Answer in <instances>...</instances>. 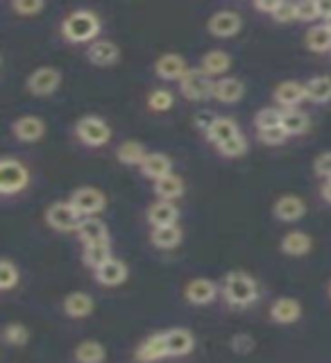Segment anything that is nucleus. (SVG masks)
<instances>
[{"label": "nucleus", "instance_id": "f3484780", "mask_svg": "<svg viewBox=\"0 0 331 363\" xmlns=\"http://www.w3.org/2000/svg\"><path fill=\"white\" fill-rule=\"evenodd\" d=\"M275 100L284 109H295L302 100H306V84L295 82V79H286V82L277 84Z\"/></svg>", "mask_w": 331, "mask_h": 363}, {"label": "nucleus", "instance_id": "72a5a7b5", "mask_svg": "<svg viewBox=\"0 0 331 363\" xmlns=\"http://www.w3.org/2000/svg\"><path fill=\"white\" fill-rule=\"evenodd\" d=\"M281 128L286 130L288 136H298L309 130V116L302 109H284Z\"/></svg>", "mask_w": 331, "mask_h": 363}, {"label": "nucleus", "instance_id": "a878e982", "mask_svg": "<svg viewBox=\"0 0 331 363\" xmlns=\"http://www.w3.org/2000/svg\"><path fill=\"white\" fill-rule=\"evenodd\" d=\"M279 247H281V252L288 255V257H304L313 247V241H311V236L306 234V232L298 230V232L284 234Z\"/></svg>", "mask_w": 331, "mask_h": 363}, {"label": "nucleus", "instance_id": "ddd939ff", "mask_svg": "<svg viewBox=\"0 0 331 363\" xmlns=\"http://www.w3.org/2000/svg\"><path fill=\"white\" fill-rule=\"evenodd\" d=\"M166 347L168 357H186L196 347V336L186 327H175L166 332Z\"/></svg>", "mask_w": 331, "mask_h": 363}, {"label": "nucleus", "instance_id": "2f4dec72", "mask_svg": "<svg viewBox=\"0 0 331 363\" xmlns=\"http://www.w3.org/2000/svg\"><path fill=\"white\" fill-rule=\"evenodd\" d=\"M73 357L77 363H102L107 357V350L100 340H82V343H77Z\"/></svg>", "mask_w": 331, "mask_h": 363}, {"label": "nucleus", "instance_id": "f8f14e48", "mask_svg": "<svg viewBox=\"0 0 331 363\" xmlns=\"http://www.w3.org/2000/svg\"><path fill=\"white\" fill-rule=\"evenodd\" d=\"M306 211V204L300 196H279L275 200V207H272V213H275V218L281 220V223H298Z\"/></svg>", "mask_w": 331, "mask_h": 363}, {"label": "nucleus", "instance_id": "ea45409f", "mask_svg": "<svg viewBox=\"0 0 331 363\" xmlns=\"http://www.w3.org/2000/svg\"><path fill=\"white\" fill-rule=\"evenodd\" d=\"M272 18L277 23H291L298 21V3H288V0H277V7L272 11Z\"/></svg>", "mask_w": 331, "mask_h": 363}, {"label": "nucleus", "instance_id": "1a4fd4ad", "mask_svg": "<svg viewBox=\"0 0 331 363\" xmlns=\"http://www.w3.org/2000/svg\"><path fill=\"white\" fill-rule=\"evenodd\" d=\"M243 28V18L238 11H232V9H220L215 11V14L209 16L207 21V30L213 37H220V39H227V37H234L238 34Z\"/></svg>", "mask_w": 331, "mask_h": 363}, {"label": "nucleus", "instance_id": "7c9ffc66", "mask_svg": "<svg viewBox=\"0 0 331 363\" xmlns=\"http://www.w3.org/2000/svg\"><path fill=\"white\" fill-rule=\"evenodd\" d=\"M181 193H184V179H181L179 175H175V173H170V175L155 182V196L159 200L173 202L175 198L181 196Z\"/></svg>", "mask_w": 331, "mask_h": 363}, {"label": "nucleus", "instance_id": "423d86ee", "mask_svg": "<svg viewBox=\"0 0 331 363\" xmlns=\"http://www.w3.org/2000/svg\"><path fill=\"white\" fill-rule=\"evenodd\" d=\"M62 84V73H60V68H55V66H39V68H34V71L28 75L26 79V86L32 96H50L57 91V86Z\"/></svg>", "mask_w": 331, "mask_h": 363}, {"label": "nucleus", "instance_id": "6e6552de", "mask_svg": "<svg viewBox=\"0 0 331 363\" xmlns=\"http://www.w3.org/2000/svg\"><path fill=\"white\" fill-rule=\"evenodd\" d=\"M68 202H71L73 207L79 211V216L89 218V216H96V213H100L102 209H105L107 198H105V193H102L100 189H96V186H79V189H75L71 193Z\"/></svg>", "mask_w": 331, "mask_h": 363}, {"label": "nucleus", "instance_id": "c756f323", "mask_svg": "<svg viewBox=\"0 0 331 363\" xmlns=\"http://www.w3.org/2000/svg\"><path fill=\"white\" fill-rule=\"evenodd\" d=\"M145 157H147L145 145L136 139H128L116 147V159L125 166H141Z\"/></svg>", "mask_w": 331, "mask_h": 363}, {"label": "nucleus", "instance_id": "0eeeda50", "mask_svg": "<svg viewBox=\"0 0 331 363\" xmlns=\"http://www.w3.org/2000/svg\"><path fill=\"white\" fill-rule=\"evenodd\" d=\"M45 223L57 232H73L82 223V216L71 202H52L45 209Z\"/></svg>", "mask_w": 331, "mask_h": 363}, {"label": "nucleus", "instance_id": "473e14b6", "mask_svg": "<svg viewBox=\"0 0 331 363\" xmlns=\"http://www.w3.org/2000/svg\"><path fill=\"white\" fill-rule=\"evenodd\" d=\"M306 98L311 102H318V105L329 102L331 100V75L311 77L309 82H306Z\"/></svg>", "mask_w": 331, "mask_h": 363}, {"label": "nucleus", "instance_id": "5701e85b", "mask_svg": "<svg viewBox=\"0 0 331 363\" xmlns=\"http://www.w3.org/2000/svg\"><path fill=\"white\" fill-rule=\"evenodd\" d=\"M243 96H245V84L238 77H220L213 86V98L218 102H225V105L238 102Z\"/></svg>", "mask_w": 331, "mask_h": 363}, {"label": "nucleus", "instance_id": "cd10ccee", "mask_svg": "<svg viewBox=\"0 0 331 363\" xmlns=\"http://www.w3.org/2000/svg\"><path fill=\"white\" fill-rule=\"evenodd\" d=\"M181 227L179 225H166V227H152L150 241L159 250H173L181 243Z\"/></svg>", "mask_w": 331, "mask_h": 363}, {"label": "nucleus", "instance_id": "6ab92c4d", "mask_svg": "<svg viewBox=\"0 0 331 363\" xmlns=\"http://www.w3.org/2000/svg\"><path fill=\"white\" fill-rule=\"evenodd\" d=\"M204 134H207V139L215 147H218L225 141H230V139H234V136L241 134V130H238V123L234 118H230V116H215L213 123L209 125V130L204 132Z\"/></svg>", "mask_w": 331, "mask_h": 363}, {"label": "nucleus", "instance_id": "7ed1b4c3", "mask_svg": "<svg viewBox=\"0 0 331 363\" xmlns=\"http://www.w3.org/2000/svg\"><path fill=\"white\" fill-rule=\"evenodd\" d=\"M30 184V170L18 157L0 159V193L3 196H16Z\"/></svg>", "mask_w": 331, "mask_h": 363}, {"label": "nucleus", "instance_id": "58836bf2", "mask_svg": "<svg viewBox=\"0 0 331 363\" xmlns=\"http://www.w3.org/2000/svg\"><path fill=\"white\" fill-rule=\"evenodd\" d=\"M18 284V268L9 259L0 261V289L11 291Z\"/></svg>", "mask_w": 331, "mask_h": 363}, {"label": "nucleus", "instance_id": "a211bd4d", "mask_svg": "<svg viewBox=\"0 0 331 363\" xmlns=\"http://www.w3.org/2000/svg\"><path fill=\"white\" fill-rule=\"evenodd\" d=\"M130 270L125 266V261L111 257L107 264H102L98 270H96V279L102 284V286H120V284L128 279Z\"/></svg>", "mask_w": 331, "mask_h": 363}, {"label": "nucleus", "instance_id": "f257e3e1", "mask_svg": "<svg viewBox=\"0 0 331 363\" xmlns=\"http://www.w3.org/2000/svg\"><path fill=\"white\" fill-rule=\"evenodd\" d=\"M100 32V18L91 9H75L66 14L62 21V34L71 43H86L94 41Z\"/></svg>", "mask_w": 331, "mask_h": 363}, {"label": "nucleus", "instance_id": "e433bc0d", "mask_svg": "<svg viewBox=\"0 0 331 363\" xmlns=\"http://www.w3.org/2000/svg\"><path fill=\"white\" fill-rule=\"evenodd\" d=\"M173 105H175L173 91L159 86V89H152L150 94H147V107H150L152 111H168Z\"/></svg>", "mask_w": 331, "mask_h": 363}, {"label": "nucleus", "instance_id": "39448f33", "mask_svg": "<svg viewBox=\"0 0 331 363\" xmlns=\"http://www.w3.org/2000/svg\"><path fill=\"white\" fill-rule=\"evenodd\" d=\"M213 86L215 82H211V77L202 71V68H189L186 75L179 79V91L186 100H207L213 98Z\"/></svg>", "mask_w": 331, "mask_h": 363}, {"label": "nucleus", "instance_id": "dca6fc26", "mask_svg": "<svg viewBox=\"0 0 331 363\" xmlns=\"http://www.w3.org/2000/svg\"><path fill=\"white\" fill-rule=\"evenodd\" d=\"M134 357H136V361H141V363H152V361H159V359L168 357L166 332H164V334H152V336H147V338L143 340V343H141L139 347H136Z\"/></svg>", "mask_w": 331, "mask_h": 363}, {"label": "nucleus", "instance_id": "aec40b11", "mask_svg": "<svg viewBox=\"0 0 331 363\" xmlns=\"http://www.w3.org/2000/svg\"><path fill=\"white\" fill-rule=\"evenodd\" d=\"M270 318L279 325H293L302 318V304L293 298H279L270 306Z\"/></svg>", "mask_w": 331, "mask_h": 363}, {"label": "nucleus", "instance_id": "2eb2a0df", "mask_svg": "<svg viewBox=\"0 0 331 363\" xmlns=\"http://www.w3.org/2000/svg\"><path fill=\"white\" fill-rule=\"evenodd\" d=\"M11 132H14L16 139L26 141V143H32V141H39L41 136L45 134V123L39 118V116H21L11 123Z\"/></svg>", "mask_w": 331, "mask_h": 363}, {"label": "nucleus", "instance_id": "4be33fe9", "mask_svg": "<svg viewBox=\"0 0 331 363\" xmlns=\"http://www.w3.org/2000/svg\"><path fill=\"white\" fill-rule=\"evenodd\" d=\"M139 168L145 177L157 182V179H162V177L173 173V162H170V157L164 152H147V157L143 159V164Z\"/></svg>", "mask_w": 331, "mask_h": 363}, {"label": "nucleus", "instance_id": "c03bdc74", "mask_svg": "<svg viewBox=\"0 0 331 363\" xmlns=\"http://www.w3.org/2000/svg\"><path fill=\"white\" fill-rule=\"evenodd\" d=\"M288 139V134L284 128H272V130H261L259 132V141L266 145H281Z\"/></svg>", "mask_w": 331, "mask_h": 363}, {"label": "nucleus", "instance_id": "de8ad7c7", "mask_svg": "<svg viewBox=\"0 0 331 363\" xmlns=\"http://www.w3.org/2000/svg\"><path fill=\"white\" fill-rule=\"evenodd\" d=\"M275 7H277V0H254V9L268 11L270 16H272V11H275Z\"/></svg>", "mask_w": 331, "mask_h": 363}, {"label": "nucleus", "instance_id": "bb28decb", "mask_svg": "<svg viewBox=\"0 0 331 363\" xmlns=\"http://www.w3.org/2000/svg\"><path fill=\"white\" fill-rule=\"evenodd\" d=\"M111 257L113 255H111V241H109V238H105V241H96V243H86L84 252H82V261L94 270H98L102 264H107Z\"/></svg>", "mask_w": 331, "mask_h": 363}, {"label": "nucleus", "instance_id": "412c9836", "mask_svg": "<svg viewBox=\"0 0 331 363\" xmlns=\"http://www.w3.org/2000/svg\"><path fill=\"white\" fill-rule=\"evenodd\" d=\"M177 218H179V209L168 200H157L150 204V209H147V223L152 227L177 225Z\"/></svg>", "mask_w": 331, "mask_h": 363}, {"label": "nucleus", "instance_id": "20e7f679", "mask_svg": "<svg viewBox=\"0 0 331 363\" xmlns=\"http://www.w3.org/2000/svg\"><path fill=\"white\" fill-rule=\"evenodd\" d=\"M75 134L84 145L100 147V145L109 143L111 128L107 125V121L100 116H82L75 123Z\"/></svg>", "mask_w": 331, "mask_h": 363}, {"label": "nucleus", "instance_id": "c9c22d12", "mask_svg": "<svg viewBox=\"0 0 331 363\" xmlns=\"http://www.w3.org/2000/svg\"><path fill=\"white\" fill-rule=\"evenodd\" d=\"M281 116H284V109L277 107H264L257 111L254 116V125L257 130H272V128H281Z\"/></svg>", "mask_w": 331, "mask_h": 363}, {"label": "nucleus", "instance_id": "09e8293b", "mask_svg": "<svg viewBox=\"0 0 331 363\" xmlns=\"http://www.w3.org/2000/svg\"><path fill=\"white\" fill-rule=\"evenodd\" d=\"M318 11H320V18L329 21L331 18V0H318Z\"/></svg>", "mask_w": 331, "mask_h": 363}, {"label": "nucleus", "instance_id": "9d476101", "mask_svg": "<svg viewBox=\"0 0 331 363\" xmlns=\"http://www.w3.org/2000/svg\"><path fill=\"white\" fill-rule=\"evenodd\" d=\"M189 66L186 60L177 52H164L162 57H157L155 62V73L157 77L166 79V82H173V79H181L186 75Z\"/></svg>", "mask_w": 331, "mask_h": 363}, {"label": "nucleus", "instance_id": "9b49d317", "mask_svg": "<svg viewBox=\"0 0 331 363\" xmlns=\"http://www.w3.org/2000/svg\"><path fill=\"white\" fill-rule=\"evenodd\" d=\"M215 295H218V284L207 279V277H196L191 279L186 286H184V298L186 302L191 304H211L215 300Z\"/></svg>", "mask_w": 331, "mask_h": 363}, {"label": "nucleus", "instance_id": "f03ea898", "mask_svg": "<svg viewBox=\"0 0 331 363\" xmlns=\"http://www.w3.org/2000/svg\"><path fill=\"white\" fill-rule=\"evenodd\" d=\"M223 295H225V300L234 306H249L259 298V286L247 272L234 270L223 281Z\"/></svg>", "mask_w": 331, "mask_h": 363}, {"label": "nucleus", "instance_id": "a19ab883", "mask_svg": "<svg viewBox=\"0 0 331 363\" xmlns=\"http://www.w3.org/2000/svg\"><path fill=\"white\" fill-rule=\"evenodd\" d=\"M245 150H247V139L243 134H238V136H234V139L218 145V152L225 157H241V155H245Z\"/></svg>", "mask_w": 331, "mask_h": 363}, {"label": "nucleus", "instance_id": "a18cd8bd", "mask_svg": "<svg viewBox=\"0 0 331 363\" xmlns=\"http://www.w3.org/2000/svg\"><path fill=\"white\" fill-rule=\"evenodd\" d=\"M254 338L249 334H236L232 336V350L236 352V354H249V352L254 350Z\"/></svg>", "mask_w": 331, "mask_h": 363}, {"label": "nucleus", "instance_id": "3c124183", "mask_svg": "<svg viewBox=\"0 0 331 363\" xmlns=\"http://www.w3.org/2000/svg\"><path fill=\"white\" fill-rule=\"evenodd\" d=\"M325 26H329V28H331V18H329V21H325Z\"/></svg>", "mask_w": 331, "mask_h": 363}, {"label": "nucleus", "instance_id": "f704fd0d", "mask_svg": "<svg viewBox=\"0 0 331 363\" xmlns=\"http://www.w3.org/2000/svg\"><path fill=\"white\" fill-rule=\"evenodd\" d=\"M306 48L313 52H327L331 50V28L329 26H313L306 32Z\"/></svg>", "mask_w": 331, "mask_h": 363}, {"label": "nucleus", "instance_id": "b1692460", "mask_svg": "<svg viewBox=\"0 0 331 363\" xmlns=\"http://www.w3.org/2000/svg\"><path fill=\"white\" fill-rule=\"evenodd\" d=\"M94 298L89 293L82 291H75V293H68L64 298V313L68 318H86L94 313Z\"/></svg>", "mask_w": 331, "mask_h": 363}, {"label": "nucleus", "instance_id": "4c0bfd02", "mask_svg": "<svg viewBox=\"0 0 331 363\" xmlns=\"http://www.w3.org/2000/svg\"><path fill=\"white\" fill-rule=\"evenodd\" d=\"M3 338L7 345H14V347H23L30 340V332L26 325L21 323H7L3 329Z\"/></svg>", "mask_w": 331, "mask_h": 363}, {"label": "nucleus", "instance_id": "c85d7f7f", "mask_svg": "<svg viewBox=\"0 0 331 363\" xmlns=\"http://www.w3.org/2000/svg\"><path fill=\"white\" fill-rule=\"evenodd\" d=\"M230 66H232V57L227 50H209V52L202 55V62H200V68L209 77L227 73L230 71Z\"/></svg>", "mask_w": 331, "mask_h": 363}, {"label": "nucleus", "instance_id": "603ef678", "mask_svg": "<svg viewBox=\"0 0 331 363\" xmlns=\"http://www.w3.org/2000/svg\"><path fill=\"white\" fill-rule=\"evenodd\" d=\"M329 295H331V284H329Z\"/></svg>", "mask_w": 331, "mask_h": 363}, {"label": "nucleus", "instance_id": "393cba45", "mask_svg": "<svg viewBox=\"0 0 331 363\" xmlns=\"http://www.w3.org/2000/svg\"><path fill=\"white\" fill-rule=\"evenodd\" d=\"M75 234H77V238L84 245L86 243H96V241H105V238H109L107 225L102 223L100 218H94V216H89V218H82V223H79Z\"/></svg>", "mask_w": 331, "mask_h": 363}, {"label": "nucleus", "instance_id": "49530a36", "mask_svg": "<svg viewBox=\"0 0 331 363\" xmlns=\"http://www.w3.org/2000/svg\"><path fill=\"white\" fill-rule=\"evenodd\" d=\"M313 170H315V175H320L322 179H331V152L318 155L313 162Z\"/></svg>", "mask_w": 331, "mask_h": 363}, {"label": "nucleus", "instance_id": "4468645a", "mask_svg": "<svg viewBox=\"0 0 331 363\" xmlns=\"http://www.w3.org/2000/svg\"><path fill=\"white\" fill-rule=\"evenodd\" d=\"M118 57H120L118 45L109 39H96L86 50V60L94 66H111L118 62Z\"/></svg>", "mask_w": 331, "mask_h": 363}, {"label": "nucleus", "instance_id": "8fccbe9b", "mask_svg": "<svg viewBox=\"0 0 331 363\" xmlns=\"http://www.w3.org/2000/svg\"><path fill=\"white\" fill-rule=\"evenodd\" d=\"M320 196H322V200H325V202H329V204H331V179H325V182H322Z\"/></svg>", "mask_w": 331, "mask_h": 363}, {"label": "nucleus", "instance_id": "37998d69", "mask_svg": "<svg viewBox=\"0 0 331 363\" xmlns=\"http://www.w3.org/2000/svg\"><path fill=\"white\" fill-rule=\"evenodd\" d=\"M315 18H320V11H318V0H302V3H298V21L311 23Z\"/></svg>", "mask_w": 331, "mask_h": 363}, {"label": "nucleus", "instance_id": "79ce46f5", "mask_svg": "<svg viewBox=\"0 0 331 363\" xmlns=\"http://www.w3.org/2000/svg\"><path fill=\"white\" fill-rule=\"evenodd\" d=\"M43 7H45L43 0H11V9H14L16 14H23V16L39 14Z\"/></svg>", "mask_w": 331, "mask_h": 363}]
</instances>
